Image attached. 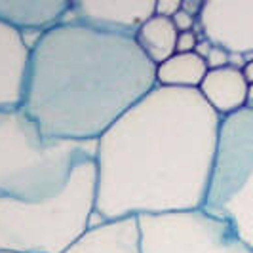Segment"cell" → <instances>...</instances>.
Instances as JSON below:
<instances>
[{
  "mask_svg": "<svg viewBox=\"0 0 253 253\" xmlns=\"http://www.w3.org/2000/svg\"><path fill=\"white\" fill-rule=\"evenodd\" d=\"M221 116L198 89L156 86L95 143L103 221L202 210Z\"/></svg>",
  "mask_w": 253,
  "mask_h": 253,
  "instance_id": "6da1fadb",
  "label": "cell"
},
{
  "mask_svg": "<svg viewBox=\"0 0 253 253\" xmlns=\"http://www.w3.org/2000/svg\"><path fill=\"white\" fill-rule=\"evenodd\" d=\"M156 88V65L135 37L63 21L29 46L21 109L44 137L97 143Z\"/></svg>",
  "mask_w": 253,
  "mask_h": 253,
  "instance_id": "7a4b0ae2",
  "label": "cell"
},
{
  "mask_svg": "<svg viewBox=\"0 0 253 253\" xmlns=\"http://www.w3.org/2000/svg\"><path fill=\"white\" fill-rule=\"evenodd\" d=\"M95 151L80 158L55 196L38 202L0 198V253H63L95 213Z\"/></svg>",
  "mask_w": 253,
  "mask_h": 253,
  "instance_id": "3957f363",
  "label": "cell"
},
{
  "mask_svg": "<svg viewBox=\"0 0 253 253\" xmlns=\"http://www.w3.org/2000/svg\"><path fill=\"white\" fill-rule=\"evenodd\" d=\"M95 143L53 141L19 107L0 109V198L38 202L67 185L75 166Z\"/></svg>",
  "mask_w": 253,
  "mask_h": 253,
  "instance_id": "277c9868",
  "label": "cell"
},
{
  "mask_svg": "<svg viewBox=\"0 0 253 253\" xmlns=\"http://www.w3.org/2000/svg\"><path fill=\"white\" fill-rule=\"evenodd\" d=\"M232 227L253 252V111L221 118L204 208Z\"/></svg>",
  "mask_w": 253,
  "mask_h": 253,
  "instance_id": "5b68a950",
  "label": "cell"
},
{
  "mask_svg": "<svg viewBox=\"0 0 253 253\" xmlns=\"http://www.w3.org/2000/svg\"><path fill=\"white\" fill-rule=\"evenodd\" d=\"M141 253H253L230 225L206 210L141 215Z\"/></svg>",
  "mask_w": 253,
  "mask_h": 253,
  "instance_id": "8992f818",
  "label": "cell"
},
{
  "mask_svg": "<svg viewBox=\"0 0 253 253\" xmlns=\"http://www.w3.org/2000/svg\"><path fill=\"white\" fill-rule=\"evenodd\" d=\"M198 25L206 40L230 55L253 53V0H204Z\"/></svg>",
  "mask_w": 253,
  "mask_h": 253,
  "instance_id": "52a82bcc",
  "label": "cell"
},
{
  "mask_svg": "<svg viewBox=\"0 0 253 253\" xmlns=\"http://www.w3.org/2000/svg\"><path fill=\"white\" fill-rule=\"evenodd\" d=\"M156 0H111V2H73L76 21L86 25L131 35L139 31L143 23H147L154 15Z\"/></svg>",
  "mask_w": 253,
  "mask_h": 253,
  "instance_id": "ba28073f",
  "label": "cell"
},
{
  "mask_svg": "<svg viewBox=\"0 0 253 253\" xmlns=\"http://www.w3.org/2000/svg\"><path fill=\"white\" fill-rule=\"evenodd\" d=\"M29 46L21 33L0 23V109L23 101Z\"/></svg>",
  "mask_w": 253,
  "mask_h": 253,
  "instance_id": "9c48e42d",
  "label": "cell"
},
{
  "mask_svg": "<svg viewBox=\"0 0 253 253\" xmlns=\"http://www.w3.org/2000/svg\"><path fill=\"white\" fill-rule=\"evenodd\" d=\"M63 253H141L137 217L103 221L89 227Z\"/></svg>",
  "mask_w": 253,
  "mask_h": 253,
  "instance_id": "30bf717a",
  "label": "cell"
},
{
  "mask_svg": "<svg viewBox=\"0 0 253 253\" xmlns=\"http://www.w3.org/2000/svg\"><path fill=\"white\" fill-rule=\"evenodd\" d=\"M73 10L69 0H0V23L13 31H50Z\"/></svg>",
  "mask_w": 253,
  "mask_h": 253,
  "instance_id": "8fae6325",
  "label": "cell"
},
{
  "mask_svg": "<svg viewBox=\"0 0 253 253\" xmlns=\"http://www.w3.org/2000/svg\"><path fill=\"white\" fill-rule=\"evenodd\" d=\"M200 95L221 118L246 109L248 99V82L242 75V69L232 65L208 71V75L200 84Z\"/></svg>",
  "mask_w": 253,
  "mask_h": 253,
  "instance_id": "7c38bea8",
  "label": "cell"
},
{
  "mask_svg": "<svg viewBox=\"0 0 253 253\" xmlns=\"http://www.w3.org/2000/svg\"><path fill=\"white\" fill-rule=\"evenodd\" d=\"M208 65L192 53H173L168 61L156 67V86L175 89H198L208 75Z\"/></svg>",
  "mask_w": 253,
  "mask_h": 253,
  "instance_id": "4fadbf2b",
  "label": "cell"
},
{
  "mask_svg": "<svg viewBox=\"0 0 253 253\" xmlns=\"http://www.w3.org/2000/svg\"><path fill=\"white\" fill-rule=\"evenodd\" d=\"M177 35V29L173 27L171 19L152 15L147 23L139 27V31L135 33V40L143 53L149 57V61L158 67L175 53Z\"/></svg>",
  "mask_w": 253,
  "mask_h": 253,
  "instance_id": "5bb4252c",
  "label": "cell"
},
{
  "mask_svg": "<svg viewBox=\"0 0 253 253\" xmlns=\"http://www.w3.org/2000/svg\"><path fill=\"white\" fill-rule=\"evenodd\" d=\"M228 59H230V53L228 51H225L223 48H219V46H213L204 61H206L210 71H215V69L228 67Z\"/></svg>",
  "mask_w": 253,
  "mask_h": 253,
  "instance_id": "9a60e30c",
  "label": "cell"
},
{
  "mask_svg": "<svg viewBox=\"0 0 253 253\" xmlns=\"http://www.w3.org/2000/svg\"><path fill=\"white\" fill-rule=\"evenodd\" d=\"M198 44V35L194 31H187V33H179L177 44H175V53H192Z\"/></svg>",
  "mask_w": 253,
  "mask_h": 253,
  "instance_id": "2e32d148",
  "label": "cell"
},
{
  "mask_svg": "<svg viewBox=\"0 0 253 253\" xmlns=\"http://www.w3.org/2000/svg\"><path fill=\"white\" fill-rule=\"evenodd\" d=\"M181 10V0H156L154 4V15L171 19Z\"/></svg>",
  "mask_w": 253,
  "mask_h": 253,
  "instance_id": "e0dca14e",
  "label": "cell"
},
{
  "mask_svg": "<svg viewBox=\"0 0 253 253\" xmlns=\"http://www.w3.org/2000/svg\"><path fill=\"white\" fill-rule=\"evenodd\" d=\"M196 17H192V15H189L187 12H183V10H179L173 17H171V23H173V27L177 29V33H187V31H192L194 29V25H196Z\"/></svg>",
  "mask_w": 253,
  "mask_h": 253,
  "instance_id": "ac0fdd59",
  "label": "cell"
},
{
  "mask_svg": "<svg viewBox=\"0 0 253 253\" xmlns=\"http://www.w3.org/2000/svg\"><path fill=\"white\" fill-rule=\"evenodd\" d=\"M202 6L204 2L202 0H181V10L187 12L192 17H200V12H202Z\"/></svg>",
  "mask_w": 253,
  "mask_h": 253,
  "instance_id": "d6986e66",
  "label": "cell"
},
{
  "mask_svg": "<svg viewBox=\"0 0 253 253\" xmlns=\"http://www.w3.org/2000/svg\"><path fill=\"white\" fill-rule=\"evenodd\" d=\"M211 48H213V44H211L210 40H206V38H198V44H196V48H194V53H196L198 57L206 59V57H208V53L211 51Z\"/></svg>",
  "mask_w": 253,
  "mask_h": 253,
  "instance_id": "ffe728a7",
  "label": "cell"
},
{
  "mask_svg": "<svg viewBox=\"0 0 253 253\" xmlns=\"http://www.w3.org/2000/svg\"><path fill=\"white\" fill-rule=\"evenodd\" d=\"M242 75L246 78V82H248V86L253 84V59H250L248 63L242 67Z\"/></svg>",
  "mask_w": 253,
  "mask_h": 253,
  "instance_id": "44dd1931",
  "label": "cell"
},
{
  "mask_svg": "<svg viewBox=\"0 0 253 253\" xmlns=\"http://www.w3.org/2000/svg\"><path fill=\"white\" fill-rule=\"evenodd\" d=\"M246 109L253 111V84L248 86V99H246Z\"/></svg>",
  "mask_w": 253,
  "mask_h": 253,
  "instance_id": "7402d4cb",
  "label": "cell"
}]
</instances>
